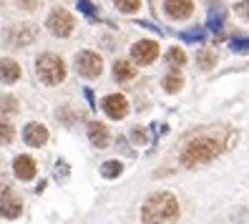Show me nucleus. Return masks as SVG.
I'll list each match as a JSON object with an SVG mask.
<instances>
[{
    "instance_id": "1",
    "label": "nucleus",
    "mask_w": 249,
    "mask_h": 224,
    "mask_svg": "<svg viewBox=\"0 0 249 224\" xmlns=\"http://www.w3.org/2000/svg\"><path fill=\"white\" fill-rule=\"evenodd\" d=\"M234 139L224 141L222 133H201V136H194L184 146L181 151V164L189 169H196V167H204V164L214 161L219 154H224L227 149H231Z\"/></svg>"
},
{
    "instance_id": "2",
    "label": "nucleus",
    "mask_w": 249,
    "mask_h": 224,
    "mask_svg": "<svg viewBox=\"0 0 249 224\" xmlns=\"http://www.w3.org/2000/svg\"><path fill=\"white\" fill-rule=\"evenodd\" d=\"M179 214V199L171 191H154L141 206L143 224H177Z\"/></svg>"
},
{
    "instance_id": "3",
    "label": "nucleus",
    "mask_w": 249,
    "mask_h": 224,
    "mask_svg": "<svg viewBox=\"0 0 249 224\" xmlns=\"http://www.w3.org/2000/svg\"><path fill=\"white\" fill-rule=\"evenodd\" d=\"M36 76L40 78V83H46V86H58V83L66 78V63H63V58L55 56V53L38 56V61H36Z\"/></svg>"
},
{
    "instance_id": "4",
    "label": "nucleus",
    "mask_w": 249,
    "mask_h": 224,
    "mask_svg": "<svg viewBox=\"0 0 249 224\" xmlns=\"http://www.w3.org/2000/svg\"><path fill=\"white\" fill-rule=\"evenodd\" d=\"M76 71L83 78H98L104 73V63H101V56L93 51H81L76 53Z\"/></svg>"
},
{
    "instance_id": "5",
    "label": "nucleus",
    "mask_w": 249,
    "mask_h": 224,
    "mask_svg": "<svg viewBox=\"0 0 249 224\" xmlns=\"http://www.w3.org/2000/svg\"><path fill=\"white\" fill-rule=\"evenodd\" d=\"M46 25H48V31H51L53 36L66 38V36H71V33H73V25H76V20H73V16H71L68 10L55 8V10H51V16H48Z\"/></svg>"
},
{
    "instance_id": "6",
    "label": "nucleus",
    "mask_w": 249,
    "mask_h": 224,
    "mask_svg": "<svg viewBox=\"0 0 249 224\" xmlns=\"http://www.w3.org/2000/svg\"><path fill=\"white\" fill-rule=\"evenodd\" d=\"M101 109H104V113H106L108 118H113V121H121V118L128 113V101H126V96H121V93H111V96H106L104 101H101Z\"/></svg>"
},
{
    "instance_id": "7",
    "label": "nucleus",
    "mask_w": 249,
    "mask_h": 224,
    "mask_svg": "<svg viewBox=\"0 0 249 224\" xmlns=\"http://www.w3.org/2000/svg\"><path fill=\"white\" fill-rule=\"evenodd\" d=\"M131 56H134V61L139 66H149L159 58V43L156 40H139L131 48Z\"/></svg>"
},
{
    "instance_id": "8",
    "label": "nucleus",
    "mask_w": 249,
    "mask_h": 224,
    "mask_svg": "<svg viewBox=\"0 0 249 224\" xmlns=\"http://www.w3.org/2000/svg\"><path fill=\"white\" fill-rule=\"evenodd\" d=\"M20 212H23V202L18 199V194L10 187H5L0 191V214L5 219H16V217H20Z\"/></svg>"
},
{
    "instance_id": "9",
    "label": "nucleus",
    "mask_w": 249,
    "mask_h": 224,
    "mask_svg": "<svg viewBox=\"0 0 249 224\" xmlns=\"http://www.w3.org/2000/svg\"><path fill=\"white\" fill-rule=\"evenodd\" d=\"M164 10L171 20H186L194 13L192 0H164Z\"/></svg>"
},
{
    "instance_id": "10",
    "label": "nucleus",
    "mask_w": 249,
    "mask_h": 224,
    "mask_svg": "<svg viewBox=\"0 0 249 224\" xmlns=\"http://www.w3.org/2000/svg\"><path fill=\"white\" fill-rule=\"evenodd\" d=\"M23 141L28 146L38 149V146H43V144L48 141V129L43 126V124H38V121H31V124L23 129Z\"/></svg>"
},
{
    "instance_id": "11",
    "label": "nucleus",
    "mask_w": 249,
    "mask_h": 224,
    "mask_svg": "<svg viewBox=\"0 0 249 224\" xmlns=\"http://www.w3.org/2000/svg\"><path fill=\"white\" fill-rule=\"evenodd\" d=\"M13 171H16V176L20 179V182H31V179L36 176V171H38V167H36V161L31 156H16Z\"/></svg>"
},
{
    "instance_id": "12",
    "label": "nucleus",
    "mask_w": 249,
    "mask_h": 224,
    "mask_svg": "<svg viewBox=\"0 0 249 224\" xmlns=\"http://www.w3.org/2000/svg\"><path fill=\"white\" fill-rule=\"evenodd\" d=\"M20 76H23V71H20L18 61H13V58H0V81L16 83Z\"/></svg>"
},
{
    "instance_id": "13",
    "label": "nucleus",
    "mask_w": 249,
    "mask_h": 224,
    "mask_svg": "<svg viewBox=\"0 0 249 224\" xmlns=\"http://www.w3.org/2000/svg\"><path fill=\"white\" fill-rule=\"evenodd\" d=\"M89 139H91V144L98 146V149H106L108 141H111L108 129L101 124V121H91V124H89Z\"/></svg>"
},
{
    "instance_id": "14",
    "label": "nucleus",
    "mask_w": 249,
    "mask_h": 224,
    "mask_svg": "<svg viewBox=\"0 0 249 224\" xmlns=\"http://www.w3.org/2000/svg\"><path fill=\"white\" fill-rule=\"evenodd\" d=\"M136 76V66H131L128 61H116L113 63V78L116 81H131Z\"/></svg>"
},
{
    "instance_id": "15",
    "label": "nucleus",
    "mask_w": 249,
    "mask_h": 224,
    "mask_svg": "<svg viewBox=\"0 0 249 224\" xmlns=\"http://www.w3.org/2000/svg\"><path fill=\"white\" fill-rule=\"evenodd\" d=\"M124 171V164L119 159H111V161H104L101 164V176H106V179H116V176H121Z\"/></svg>"
},
{
    "instance_id": "16",
    "label": "nucleus",
    "mask_w": 249,
    "mask_h": 224,
    "mask_svg": "<svg viewBox=\"0 0 249 224\" xmlns=\"http://www.w3.org/2000/svg\"><path fill=\"white\" fill-rule=\"evenodd\" d=\"M181 86H184V78L179 76V73H169V76L164 78L166 93H179V91H181Z\"/></svg>"
},
{
    "instance_id": "17",
    "label": "nucleus",
    "mask_w": 249,
    "mask_h": 224,
    "mask_svg": "<svg viewBox=\"0 0 249 224\" xmlns=\"http://www.w3.org/2000/svg\"><path fill=\"white\" fill-rule=\"evenodd\" d=\"M166 61H169V66H171V68H179V66H184V63H186V53H184L179 46H174V48L166 53Z\"/></svg>"
},
{
    "instance_id": "18",
    "label": "nucleus",
    "mask_w": 249,
    "mask_h": 224,
    "mask_svg": "<svg viewBox=\"0 0 249 224\" xmlns=\"http://www.w3.org/2000/svg\"><path fill=\"white\" fill-rule=\"evenodd\" d=\"M13 139H16V129H13L8 121L0 118V144H10Z\"/></svg>"
},
{
    "instance_id": "19",
    "label": "nucleus",
    "mask_w": 249,
    "mask_h": 224,
    "mask_svg": "<svg viewBox=\"0 0 249 224\" xmlns=\"http://www.w3.org/2000/svg\"><path fill=\"white\" fill-rule=\"evenodd\" d=\"M214 61H216V56H214L212 51H207V48L196 53V63H199L201 68H212V66H214Z\"/></svg>"
},
{
    "instance_id": "20",
    "label": "nucleus",
    "mask_w": 249,
    "mask_h": 224,
    "mask_svg": "<svg viewBox=\"0 0 249 224\" xmlns=\"http://www.w3.org/2000/svg\"><path fill=\"white\" fill-rule=\"evenodd\" d=\"M113 3L121 13H136L141 8V0H113Z\"/></svg>"
},
{
    "instance_id": "21",
    "label": "nucleus",
    "mask_w": 249,
    "mask_h": 224,
    "mask_svg": "<svg viewBox=\"0 0 249 224\" xmlns=\"http://www.w3.org/2000/svg\"><path fill=\"white\" fill-rule=\"evenodd\" d=\"M0 111L3 113H18V101L13 96H3L0 98Z\"/></svg>"
},
{
    "instance_id": "22",
    "label": "nucleus",
    "mask_w": 249,
    "mask_h": 224,
    "mask_svg": "<svg viewBox=\"0 0 249 224\" xmlns=\"http://www.w3.org/2000/svg\"><path fill=\"white\" fill-rule=\"evenodd\" d=\"M222 23H224V10H222V8H219V10H212L209 25L214 28V31H219V28H222Z\"/></svg>"
},
{
    "instance_id": "23",
    "label": "nucleus",
    "mask_w": 249,
    "mask_h": 224,
    "mask_svg": "<svg viewBox=\"0 0 249 224\" xmlns=\"http://www.w3.org/2000/svg\"><path fill=\"white\" fill-rule=\"evenodd\" d=\"M184 38H186V40H196V38L201 40V31H192V33H184Z\"/></svg>"
}]
</instances>
